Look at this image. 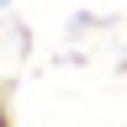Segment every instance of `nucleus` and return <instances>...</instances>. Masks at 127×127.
<instances>
[]
</instances>
